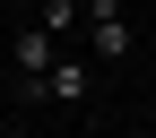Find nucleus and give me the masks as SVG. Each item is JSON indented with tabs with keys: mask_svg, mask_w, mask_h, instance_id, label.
I'll return each mask as SVG.
<instances>
[{
	"mask_svg": "<svg viewBox=\"0 0 156 138\" xmlns=\"http://www.w3.org/2000/svg\"><path fill=\"white\" fill-rule=\"evenodd\" d=\"M52 61H61V43H52L44 26H17V35H9V69H17V86H26V95L44 86V69H52Z\"/></svg>",
	"mask_w": 156,
	"mask_h": 138,
	"instance_id": "1",
	"label": "nucleus"
},
{
	"mask_svg": "<svg viewBox=\"0 0 156 138\" xmlns=\"http://www.w3.org/2000/svg\"><path fill=\"white\" fill-rule=\"evenodd\" d=\"M35 95H52V104H87V95H95V61L61 52V61L44 69V86H35Z\"/></svg>",
	"mask_w": 156,
	"mask_h": 138,
	"instance_id": "2",
	"label": "nucleus"
},
{
	"mask_svg": "<svg viewBox=\"0 0 156 138\" xmlns=\"http://www.w3.org/2000/svg\"><path fill=\"white\" fill-rule=\"evenodd\" d=\"M130 43H139L130 17H95V26H87V52H95V61H130Z\"/></svg>",
	"mask_w": 156,
	"mask_h": 138,
	"instance_id": "3",
	"label": "nucleus"
},
{
	"mask_svg": "<svg viewBox=\"0 0 156 138\" xmlns=\"http://www.w3.org/2000/svg\"><path fill=\"white\" fill-rule=\"evenodd\" d=\"M35 26H44L52 43H69V35L87 26V17H78V0H35Z\"/></svg>",
	"mask_w": 156,
	"mask_h": 138,
	"instance_id": "4",
	"label": "nucleus"
},
{
	"mask_svg": "<svg viewBox=\"0 0 156 138\" xmlns=\"http://www.w3.org/2000/svg\"><path fill=\"white\" fill-rule=\"evenodd\" d=\"M78 17H87V26L95 17H122V0H78Z\"/></svg>",
	"mask_w": 156,
	"mask_h": 138,
	"instance_id": "5",
	"label": "nucleus"
},
{
	"mask_svg": "<svg viewBox=\"0 0 156 138\" xmlns=\"http://www.w3.org/2000/svg\"><path fill=\"white\" fill-rule=\"evenodd\" d=\"M0 138H35V130H0Z\"/></svg>",
	"mask_w": 156,
	"mask_h": 138,
	"instance_id": "6",
	"label": "nucleus"
}]
</instances>
